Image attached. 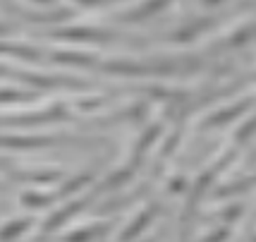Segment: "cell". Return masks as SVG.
I'll use <instances>...</instances> for the list:
<instances>
[{"mask_svg":"<svg viewBox=\"0 0 256 242\" xmlns=\"http://www.w3.org/2000/svg\"><path fill=\"white\" fill-rule=\"evenodd\" d=\"M29 218H12L8 220L5 225H0V240L8 242V240H14V237H20L24 232V228H29Z\"/></svg>","mask_w":256,"mask_h":242,"instance_id":"cell-1","label":"cell"}]
</instances>
